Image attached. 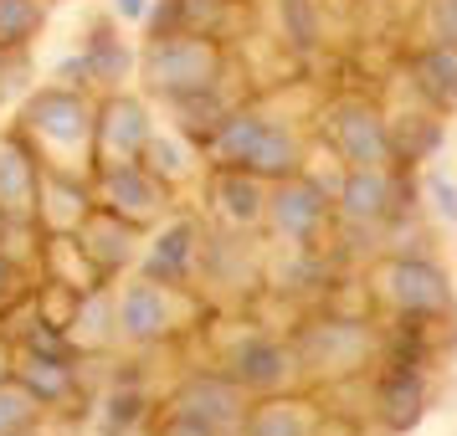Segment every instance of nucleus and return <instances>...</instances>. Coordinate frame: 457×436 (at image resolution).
<instances>
[{"mask_svg":"<svg viewBox=\"0 0 457 436\" xmlns=\"http://www.w3.org/2000/svg\"><path fill=\"white\" fill-rule=\"evenodd\" d=\"M257 436H298V432H293V421H288V415H268V421L257 426Z\"/></svg>","mask_w":457,"mask_h":436,"instance_id":"2eb2a0df","label":"nucleus"},{"mask_svg":"<svg viewBox=\"0 0 457 436\" xmlns=\"http://www.w3.org/2000/svg\"><path fill=\"white\" fill-rule=\"evenodd\" d=\"M0 288H5V262H0Z\"/></svg>","mask_w":457,"mask_h":436,"instance_id":"6ab92c4d","label":"nucleus"},{"mask_svg":"<svg viewBox=\"0 0 457 436\" xmlns=\"http://www.w3.org/2000/svg\"><path fill=\"white\" fill-rule=\"evenodd\" d=\"M186 236H190V231H170L165 247L154 251V272H175V267H180V257H186Z\"/></svg>","mask_w":457,"mask_h":436,"instance_id":"f8f14e48","label":"nucleus"},{"mask_svg":"<svg viewBox=\"0 0 457 436\" xmlns=\"http://www.w3.org/2000/svg\"><path fill=\"white\" fill-rule=\"evenodd\" d=\"M395 292H401V303H411V308H442V303H447L442 277H436L432 267H421V262L395 267Z\"/></svg>","mask_w":457,"mask_h":436,"instance_id":"f03ea898","label":"nucleus"},{"mask_svg":"<svg viewBox=\"0 0 457 436\" xmlns=\"http://www.w3.org/2000/svg\"><path fill=\"white\" fill-rule=\"evenodd\" d=\"M72 119H83V108L72 103V98H42L37 103V124H46L52 134H62V139L83 134V124H72Z\"/></svg>","mask_w":457,"mask_h":436,"instance_id":"20e7f679","label":"nucleus"},{"mask_svg":"<svg viewBox=\"0 0 457 436\" xmlns=\"http://www.w3.org/2000/svg\"><path fill=\"white\" fill-rule=\"evenodd\" d=\"M411 415H416V385L411 380H395L391 385V421L395 426H406Z\"/></svg>","mask_w":457,"mask_h":436,"instance_id":"9b49d317","label":"nucleus"},{"mask_svg":"<svg viewBox=\"0 0 457 436\" xmlns=\"http://www.w3.org/2000/svg\"><path fill=\"white\" fill-rule=\"evenodd\" d=\"M119 11H124V16H139V11H145V0H119Z\"/></svg>","mask_w":457,"mask_h":436,"instance_id":"a211bd4d","label":"nucleus"},{"mask_svg":"<svg viewBox=\"0 0 457 436\" xmlns=\"http://www.w3.org/2000/svg\"><path fill=\"white\" fill-rule=\"evenodd\" d=\"M339 139L350 144L354 160H375V154H380V134H375V124L370 119H360V113H350V124L339 128Z\"/></svg>","mask_w":457,"mask_h":436,"instance_id":"0eeeda50","label":"nucleus"},{"mask_svg":"<svg viewBox=\"0 0 457 436\" xmlns=\"http://www.w3.org/2000/svg\"><path fill=\"white\" fill-rule=\"evenodd\" d=\"M129 329L134 333H154L160 329V303H154L149 292H134V298H129Z\"/></svg>","mask_w":457,"mask_h":436,"instance_id":"9d476101","label":"nucleus"},{"mask_svg":"<svg viewBox=\"0 0 457 436\" xmlns=\"http://www.w3.org/2000/svg\"><path fill=\"white\" fill-rule=\"evenodd\" d=\"M227 195H231V210H237V216H252V210H257V201H252V185H237V180H231Z\"/></svg>","mask_w":457,"mask_h":436,"instance_id":"4468645a","label":"nucleus"},{"mask_svg":"<svg viewBox=\"0 0 457 436\" xmlns=\"http://www.w3.org/2000/svg\"><path fill=\"white\" fill-rule=\"evenodd\" d=\"M247 160L257 169H288L293 165V144L278 134V128L262 124V134H257V139H252V149H247Z\"/></svg>","mask_w":457,"mask_h":436,"instance_id":"7ed1b4c3","label":"nucleus"},{"mask_svg":"<svg viewBox=\"0 0 457 436\" xmlns=\"http://www.w3.org/2000/svg\"><path fill=\"white\" fill-rule=\"evenodd\" d=\"M442 26H447V37H457V0L442 11Z\"/></svg>","mask_w":457,"mask_h":436,"instance_id":"f3484780","label":"nucleus"},{"mask_svg":"<svg viewBox=\"0 0 457 436\" xmlns=\"http://www.w3.org/2000/svg\"><path fill=\"white\" fill-rule=\"evenodd\" d=\"M37 21V5L31 0H0V42H21Z\"/></svg>","mask_w":457,"mask_h":436,"instance_id":"423d86ee","label":"nucleus"},{"mask_svg":"<svg viewBox=\"0 0 457 436\" xmlns=\"http://www.w3.org/2000/svg\"><path fill=\"white\" fill-rule=\"evenodd\" d=\"M421 83H432L442 98H457V52H432L421 62Z\"/></svg>","mask_w":457,"mask_h":436,"instance_id":"39448f33","label":"nucleus"},{"mask_svg":"<svg viewBox=\"0 0 457 436\" xmlns=\"http://www.w3.org/2000/svg\"><path fill=\"white\" fill-rule=\"evenodd\" d=\"M380 201H386V185H380V180H354L350 185V206L354 210H380Z\"/></svg>","mask_w":457,"mask_h":436,"instance_id":"ddd939ff","label":"nucleus"},{"mask_svg":"<svg viewBox=\"0 0 457 436\" xmlns=\"http://www.w3.org/2000/svg\"><path fill=\"white\" fill-rule=\"evenodd\" d=\"M211 57L201 46H165L154 52V83L160 87H186V83H206Z\"/></svg>","mask_w":457,"mask_h":436,"instance_id":"f257e3e1","label":"nucleus"},{"mask_svg":"<svg viewBox=\"0 0 457 436\" xmlns=\"http://www.w3.org/2000/svg\"><path fill=\"white\" fill-rule=\"evenodd\" d=\"M278 216H283V226L303 231L319 216V195L313 190H293V195H283V206H278Z\"/></svg>","mask_w":457,"mask_h":436,"instance_id":"6e6552de","label":"nucleus"},{"mask_svg":"<svg viewBox=\"0 0 457 436\" xmlns=\"http://www.w3.org/2000/svg\"><path fill=\"white\" fill-rule=\"evenodd\" d=\"M436 195H442V210H447V216H457V190L447 185V180H436Z\"/></svg>","mask_w":457,"mask_h":436,"instance_id":"dca6fc26","label":"nucleus"},{"mask_svg":"<svg viewBox=\"0 0 457 436\" xmlns=\"http://www.w3.org/2000/svg\"><path fill=\"white\" fill-rule=\"evenodd\" d=\"M278 370H283L278 350H268V344H252V350H242V374H247V380H278Z\"/></svg>","mask_w":457,"mask_h":436,"instance_id":"1a4fd4ad","label":"nucleus"}]
</instances>
